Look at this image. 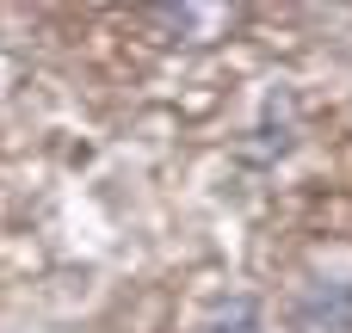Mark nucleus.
<instances>
[{
	"instance_id": "f257e3e1",
	"label": "nucleus",
	"mask_w": 352,
	"mask_h": 333,
	"mask_svg": "<svg viewBox=\"0 0 352 333\" xmlns=\"http://www.w3.org/2000/svg\"><path fill=\"white\" fill-rule=\"evenodd\" d=\"M235 19L241 12H229V6H167V12H148L155 31H186L179 43H217Z\"/></svg>"
},
{
	"instance_id": "f03ea898",
	"label": "nucleus",
	"mask_w": 352,
	"mask_h": 333,
	"mask_svg": "<svg viewBox=\"0 0 352 333\" xmlns=\"http://www.w3.org/2000/svg\"><path fill=\"white\" fill-rule=\"evenodd\" d=\"M198 333H266V315H260L254 297H217V303L204 309Z\"/></svg>"
}]
</instances>
